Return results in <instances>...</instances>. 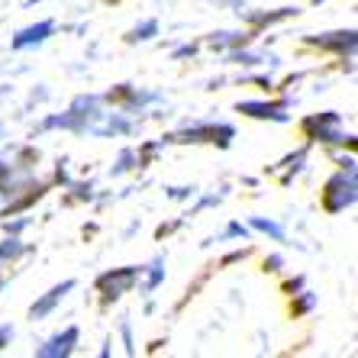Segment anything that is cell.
<instances>
[{
    "instance_id": "6da1fadb",
    "label": "cell",
    "mask_w": 358,
    "mask_h": 358,
    "mask_svg": "<svg viewBox=\"0 0 358 358\" xmlns=\"http://www.w3.org/2000/svg\"><path fill=\"white\" fill-rule=\"evenodd\" d=\"M355 197H358V181H355V171H352V168L333 175L323 187L326 213H342V210H349L352 203H355Z\"/></svg>"
},
{
    "instance_id": "7a4b0ae2",
    "label": "cell",
    "mask_w": 358,
    "mask_h": 358,
    "mask_svg": "<svg viewBox=\"0 0 358 358\" xmlns=\"http://www.w3.org/2000/svg\"><path fill=\"white\" fill-rule=\"evenodd\" d=\"M100 97H78L75 103H71V110L68 113H62V117H49L45 120V129H55V126H62V129H75V133H84V129H91L94 120H100Z\"/></svg>"
},
{
    "instance_id": "3957f363",
    "label": "cell",
    "mask_w": 358,
    "mask_h": 358,
    "mask_svg": "<svg viewBox=\"0 0 358 358\" xmlns=\"http://www.w3.org/2000/svg\"><path fill=\"white\" fill-rule=\"evenodd\" d=\"M236 139V129L226 123H203V126H187L184 133H171L168 142H213V145H229Z\"/></svg>"
},
{
    "instance_id": "277c9868",
    "label": "cell",
    "mask_w": 358,
    "mask_h": 358,
    "mask_svg": "<svg viewBox=\"0 0 358 358\" xmlns=\"http://www.w3.org/2000/svg\"><path fill=\"white\" fill-rule=\"evenodd\" d=\"M136 278H139V268L126 265V268H113V271H107V275L97 278V291L103 294V303H113V300H120L129 287L136 284Z\"/></svg>"
},
{
    "instance_id": "5b68a950",
    "label": "cell",
    "mask_w": 358,
    "mask_h": 358,
    "mask_svg": "<svg viewBox=\"0 0 358 358\" xmlns=\"http://www.w3.org/2000/svg\"><path fill=\"white\" fill-rule=\"evenodd\" d=\"M303 133H307V139L329 142V145L352 139V136H342L339 133V113H333V110L317 113V117H307V120H303Z\"/></svg>"
},
{
    "instance_id": "8992f818",
    "label": "cell",
    "mask_w": 358,
    "mask_h": 358,
    "mask_svg": "<svg viewBox=\"0 0 358 358\" xmlns=\"http://www.w3.org/2000/svg\"><path fill=\"white\" fill-rule=\"evenodd\" d=\"M78 339H81V333H78V326H68V329H62V333H55L52 339H45L36 349V355L39 358H65L75 352Z\"/></svg>"
},
{
    "instance_id": "52a82bcc",
    "label": "cell",
    "mask_w": 358,
    "mask_h": 358,
    "mask_svg": "<svg viewBox=\"0 0 358 358\" xmlns=\"http://www.w3.org/2000/svg\"><path fill=\"white\" fill-rule=\"evenodd\" d=\"M307 45H317V49H329L339 52V55H352L358 45L355 29H342V33H323V36H307Z\"/></svg>"
},
{
    "instance_id": "ba28073f",
    "label": "cell",
    "mask_w": 358,
    "mask_h": 358,
    "mask_svg": "<svg viewBox=\"0 0 358 358\" xmlns=\"http://www.w3.org/2000/svg\"><path fill=\"white\" fill-rule=\"evenodd\" d=\"M68 291H75V281H71V278H68V281H62V284H55V287H52V291H45L42 294L39 300H36L33 307H29V317L33 320H42V317H49L52 310L59 307L62 300H65V294Z\"/></svg>"
},
{
    "instance_id": "9c48e42d",
    "label": "cell",
    "mask_w": 358,
    "mask_h": 358,
    "mask_svg": "<svg viewBox=\"0 0 358 358\" xmlns=\"http://www.w3.org/2000/svg\"><path fill=\"white\" fill-rule=\"evenodd\" d=\"M55 33V23L52 20H42V23H33V26H26V29H20L17 36H13V49L23 52V49H33V45H42V42L49 39V36Z\"/></svg>"
},
{
    "instance_id": "30bf717a",
    "label": "cell",
    "mask_w": 358,
    "mask_h": 358,
    "mask_svg": "<svg viewBox=\"0 0 358 358\" xmlns=\"http://www.w3.org/2000/svg\"><path fill=\"white\" fill-rule=\"evenodd\" d=\"M239 113L255 120H278V123H287V103H259V100H245V103H236Z\"/></svg>"
},
{
    "instance_id": "8fae6325",
    "label": "cell",
    "mask_w": 358,
    "mask_h": 358,
    "mask_svg": "<svg viewBox=\"0 0 358 358\" xmlns=\"http://www.w3.org/2000/svg\"><path fill=\"white\" fill-rule=\"evenodd\" d=\"M287 17H297V7H281L278 13H245V20L255 26H271L278 20H287Z\"/></svg>"
},
{
    "instance_id": "7c38bea8",
    "label": "cell",
    "mask_w": 358,
    "mask_h": 358,
    "mask_svg": "<svg viewBox=\"0 0 358 358\" xmlns=\"http://www.w3.org/2000/svg\"><path fill=\"white\" fill-rule=\"evenodd\" d=\"M252 229H259V233H268L271 239L281 242L284 239V226L275 223V220H265V217H252Z\"/></svg>"
},
{
    "instance_id": "4fadbf2b",
    "label": "cell",
    "mask_w": 358,
    "mask_h": 358,
    "mask_svg": "<svg viewBox=\"0 0 358 358\" xmlns=\"http://www.w3.org/2000/svg\"><path fill=\"white\" fill-rule=\"evenodd\" d=\"M245 39L249 36H242V33H213L207 42L213 49H226V45H245Z\"/></svg>"
},
{
    "instance_id": "5bb4252c",
    "label": "cell",
    "mask_w": 358,
    "mask_h": 358,
    "mask_svg": "<svg viewBox=\"0 0 358 358\" xmlns=\"http://www.w3.org/2000/svg\"><path fill=\"white\" fill-rule=\"evenodd\" d=\"M155 33H159V20H145V23L136 26V29L126 36V39H129V42H145V39H152Z\"/></svg>"
},
{
    "instance_id": "9a60e30c",
    "label": "cell",
    "mask_w": 358,
    "mask_h": 358,
    "mask_svg": "<svg viewBox=\"0 0 358 358\" xmlns=\"http://www.w3.org/2000/svg\"><path fill=\"white\" fill-rule=\"evenodd\" d=\"M162 278H165V268H162V259H155L149 265V281H145V291H155L162 284Z\"/></svg>"
},
{
    "instance_id": "2e32d148",
    "label": "cell",
    "mask_w": 358,
    "mask_h": 358,
    "mask_svg": "<svg viewBox=\"0 0 358 358\" xmlns=\"http://www.w3.org/2000/svg\"><path fill=\"white\" fill-rule=\"evenodd\" d=\"M20 252H23V242H20V239L0 242V262H3V259H17Z\"/></svg>"
},
{
    "instance_id": "e0dca14e",
    "label": "cell",
    "mask_w": 358,
    "mask_h": 358,
    "mask_svg": "<svg viewBox=\"0 0 358 358\" xmlns=\"http://www.w3.org/2000/svg\"><path fill=\"white\" fill-rule=\"evenodd\" d=\"M233 62H239V65H259V62H265L262 55H252V52H242V49H236L233 55H229Z\"/></svg>"
},
{
    "instance_id": "ac0fdd59",
    "label": "cell",
    "mask_w": 358,
    "mask_h": 358,
    "mask_svg": "<svg viewBox=\"0 0 358 358\" xmlns=\"http://www.w3.org/2000/svg\"><path fill=\"white\" fill-rule=\"evenodd\" d=\"M313 303H317V297H313L310 291H303L300 294V300L294 303V313H307V310H313Z\"/></svg>"
},
{
    "instance_id": "d6986e66",
    "label": "cell",
    "mask_w": 358,
    "mask_h": 358,
    "mask_svg": "<svg viewBox=\"0 0 358 358\" xmlns=\"http://www.w3.org/2000/svg\"><path fill=\"white\" fill-rule=\"evenodd\" d=\"M10 339H13V329H10V326H0V349H3Z\"/></svg>"
},
{
    "instance_id": "ffe728a7",
    "label": "cell",
    "mask_w": 358,
    "mask_h": 358,
    "mask_svg": "<svg viewBox=\"0 0 358 358\" xmlns=\"http://www.w3.org/2000/svg\"><path fill=\"white\" fill-rule=\"evenodd\" d=\"M226 236H242V239H245V226H239V223H229V229H226Z\"/></svg>"
},
{
    "instance_id": "44dd1931",
    "label": "cell",
    "mask_w": 358,
    "mask_h": 358,
    "mask_svg": "<svg viewBox=\"0 0 358 358\" xmlns=\"http://www.w3.org/2000/svg\"><path fill=\"white\" fill-rule=\"evenodd\" d=\"M197 52V45H181V49H175V59H184V55H194Z\"/></svg>"
},
{
    "instance_id": "7402d4cb",
    "label": "cell",
    "mask_w": 358,
    "mask_h": 358,
    "mask_svg": "<svg viewBox=\"0 0 358 358\" xmlns=\"http://www.w3.org/2000/svg\"><path fill=\"white\" fill-rule=\"evenodd\" d=\"M265 268H268V271H278V268H281V259H278V255H271V259L265 262Z\"/></svg>"
},
{
    "instance_id": "603a6c76",
    "label": "cell",
    "mask_w": 358,
    "mask_h": 358,
    "mask_svg": "<svg viewBox=\"0 0 358 358\" xmlns=\"http://www.w3.org/2000/svg\"><path fill=\"white\" fill-rule=\"evenodd\" d=\"M217 3H226V7H233V10H239V0H217Z\"/></svg>"
},
{
    "instance_id": "cb8c5ba5",
    "label": "cell",
    "mask_w": 358,
    "mask_h": 358,
    "mask_svg": "<svg viewBox=\"0 0 358 358\" xmlns=\"http://www.w3.org/2000/svg\"><path fill=\"white\" fill-rule=\"evenodd\" d=\"M29 3H39V0H29Z\"/></svg>"
},
{
    "instance_id": "d4e9b609",
    "label": "cell",
    "mask_w": 358,
    "mask_h": 358,
    "mask_svg": "<svg viewBox=\"0 0 358 358\" xmlns=\"http://www.w3.org/2000/svg\"><path fill=\"white\" fill-rule=\"evenodd\" d=\"M0 287H3V278H0Z\"/></svg>"
}]
</instances>
